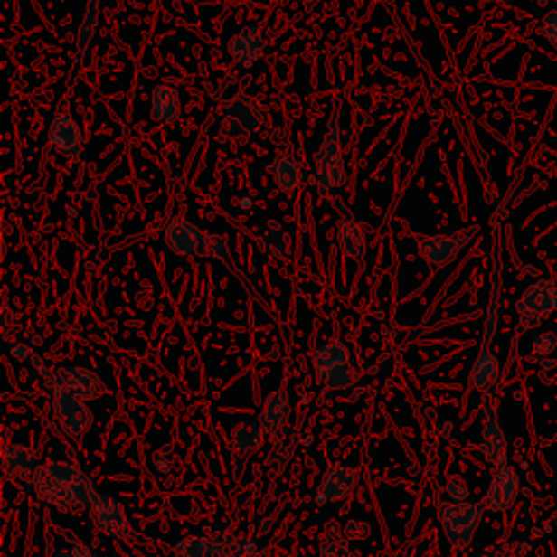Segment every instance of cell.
Instances as JSON below:
<instances>
[{
	"instance_id": "30",
	"label": "cell",
	"mask_w": 557,
	"mask_h": 557,
	"mask_svg": "<svg viewBox=\"0 0 557 557\" xmlns=\"http://www.w3.org/2000/svg\"><path fill=\"white\" fill-rule=\"evenodd\" d=\"M355 379H357V373H355V368H353V363H345V366L335 368L334 373L326 374L323 382L329 390H345L348 388V385L355 383Z\"/></svg>"
},
{
	"instance_id": "4",
	"label": "cell",
	"mask_w": 557,
	"mask_h": 557,
	"mask_svg": "<svg viewBox=\"0 0 557 557\" xmlns=\"http://www.w3.org/2000/svg\"><path fill=\"white\" fill-rule=\"evenodd\" d=\"M477 231H479L477 227H466L453 233L420 235L418 238V253L430 264V268L438 270V268L448 266L453 260H458L466 246L473 242Z\"/></svg>"
},
{
	"instance_id": "2",
	"label": "cell",
	"mask_w": 557,
	"mask_h": 557,
	"mask_svg": "<svg viewBox=\"0 0 557 557\" xmlns=\"http://www.w3.org/2000/svg\"><path fill=\"white\" fill-rule=\"evenodd\" d=\"M557 312V278H540L516 301V334H527Z\"/></svg>"
},
{
	"instance_id": "8",
	"label": "cell",
	"mask_w": 557,
	"mask_h": 557,
	"mask_svg": "<svg viewBox=\"0 0 557 557\" xmlns=\"http://www.w3.org/2000/svg\"><path fill=\"white\" fill-rule=\"evenodd\" d=\"M521 492V481H518L516 470L510 464H496L492 466V479L487 487L481 507L484 512H505L514 505Z\"/></svg>"
},
{
	"instance_id": "35",
	"label": "cell",
	"mask_w": 557,
	"mask_h": 557,
	"mask_svg": "<svg viewBox=\"0 0 557 557\" xmlns=\"http://www.w3.org/2000/svg\"><path fill=\"white\" fill-rule=\"evenodd\" d=\"M342 532H345L346 540H363L368 535V532H371V529H368L366 523L351 521V523H346L345 527H342Z\"/></svg>"
},
{
	"instance_id": "6",
	"label": "cell",
	"mask_w": 557,
	"mask_h": 557,
	"mask_svg": "<svg viewBox=\"0 0 557 557\" xmlns=\"http://www.w3.org/2000/svg\"><path fill=\"white\" fill-rule=\"evenodd\" d=\"M90 518H92L94 527L100 533L107 535L111 540H136L137 533L133 529L131 521H128L125 507L120 505V501L111 495H103L99 492L92 507H90Z\"/></svg>"
},
{
	"instance_id": "37",
	"label": "cell",
	"mask_w": 557,
	"mask_h": 557,
	"mask_svg": "<svg viewBox=\"0 0 557 557\" xmlns=\"http://www.w3.org/2000/svg\"><path fill=\"white\" fill-rule=\"evenodd\" d=\"M57 557H74V553L70 549H59L57 551Z\"/></svg>"
},
{
	"instance_id": "26",
	"label": "cell",
	"mask_w": 557,
	"mask_h": 557,
	"mask_svg": "<svg viewBox=\"0 0 557 557\" xmlns=\"http://www.w3.org/2000/svg\"><path fill=\"white\" fill-rule=\"evenodd\" d=\"M345 184H346V168L342 159L340 162L318 165V170H316V190H318L320 196H329L331 192Z\"/></svg>"
},
{
	"instance_id": "18",
	"label": "cell",
	"mask_w": 557,
	"mask_h": 557,
	"mask_svg": "<svg viewBox=\"0 0 557 557\" xmlns=\"http://www.w3.org/2000/svg\"><path fill=\"white\" fill-rule=\"evenodd\" d=\"M499 377H501V363L496 360L495 353H492L487 346H484L479 351V355L475 357L473 368H470L468 374L470 388L486 392V390H490L492 385L499 382Z\"/></svg>"
},
{
	"instance_id": "19",
	"label": "cell",
	"mask_w": 557,
	"mask_h": 557,
	"mask_svg": "<svg viewBox=\"0 0 557 557\" xmlns=\"http://www.w3.org/2000/svg\"><path fill=\"white\" fill-rule=\"evenodd\" d=\"M3 468L5 473L18 477V479H31L35 473V453L23 444H9L3 447Z\"/></svg>"
},
{
	"instance_id": "17",
	"label": "cell",
	"mask_w": 557,
	"mask_h": 557,
	"mask_svg": "<svg viewBox=\"0 0 557 557\" xmlns=\"http://www.w3.org/2000/svg\"><path fill=\"white\" fill-rule=\"evenodd\" d=\"M334 205L337 212L342 213V221H340V246L342 250H345L346 257H351V260H363V253H366V238H363L362 227L357 224L355 218H353V213L348 212L346 205H342L340 201H334Z\"/></svg>"
},
{
	"instance_id": "28",
	"label": "cell",
	"mask_w": 557,
	"mask_h": 557,
	"mask_svg": "<svg viewBox=\"0 0 557 557\" xmlns=\"http://www.w3.org/2000/svg\"><path fill=\"white\" fill-rule=\"evenodd\" d=\"M212 543L205 535H185L175 544V557H212Z\"/></svg>"
},
{
	"instance_id": "7",
	"label": "cell",
	"mask_w": 557,
	"mask_h": 557,
	"mask_svg": "<svg viewBox=\"0 0 557 557\" xmlns=\"http://www.w3.org/2000/svg\"><path fill=\"white\" fill-rule=\"evenodd\" d=\"M264 125V107L253 96H235L224 107L222 136L229 139H240L253 136Z\"/></svg>"
},
{
	"instance_id": "1",
	"label": "cell",
	"mask_w": 557,
	"mask_h": 557,
	"mask_svg": "<svg viewBox=\"0 0 557 557\" xmlns=\"http://www.w3.org/2000/svg\"><path fill=\"white\" fill-rule=\"evenodd\" d=\"M31 360H33L35 366L40 368L42 374H44L48 390H51L52 411H55V420L59 430L66 433L68 438H72V440H81L85 433L92 430L94 425L92 410H90L83 399L66 392V390L57 383L55 373H48L46 368L42 366V362L37 360V355H31Z\"/></svg>"
},
{
	"instance_id": "29",
	"label": "cell",
	"mask_w": 557,
	"mask_h": 557,
	"mask_svg": "<svg viewBox=\"0 0 557 557\" xmlns=\"http://www.w3.org/2000/svg\"><path fill=\"white\" fill-rule=\"evenodd\" d=\"M555 348H557V335L551 334V331H543V334L533 335L532 340V360L538 363V366L551 368L553 363L546 360L553 355Z\"/></svg>"
},
{
	"instance_id": "20",
	"label": "cell",
	"mask_w": 557,
	"mask_h": 557,
	"mask_svg": "<svg viewBox=\"0 0 557 557\" xmlns=\"http://www.w3.org/2000/svg\"><path fill=\"white\" fill-rule=\"evenodd\" d=\"M345 363H351V353L342 342H326L314 351V371L320 379H325L326 374L345 366Z\"/></svg>"
},
{
	"instance_id": "11",
	"label": "cell",
	"mask_w": 557,
	"mask_h": 557,
	"mask_svg": "<svg viewBox=\"0 0 557 557\" xmlns=\"http://www.w3.org/2000/svg\"><path fill=\"white\" fill-rule=\"evenodd\" d=\"M357 484H360V475L351 466H331L320 479L318 490H316L314 501L318 505H326V503L342 501L355 492Z\"/></svg>"
},
{
	"instance_id": "33",
	"label": "cell",
	"mask_w": 557,
	"mask_h": 557,
	"mask_svg": "<svg viewBox=\"0 0 557 557\" xmlns=\"http://www.w3.org/2000/svg\"><path fill=\"white\" fill-rule=\"evenodd\" d=\"M540 31H543V35L557 51V9H551V12L544 14L543 23H540Z\"/></svg>"
},
{
	"instance_id": "14",
	"label": "cell",
	"mask_w": 557,
	"mask_h": 557,
	"mask_svg": "<svg viewBox=\"0 0 557 557\" xmlns=\"http://www.w3.org/2000/svg\"><path fill=\"white\" fill-rule=\"evenodd\" d=\"M229 55H231L240 66L250 68L264 57V31L260 24H250L246 29L238 31L229 40Z\"/></svg>"
},
{
	"instance_id": "24",
	"label": "cell",
	"mask_w": 557,
	"mask_h": 557,
	"mask_svg": "<svg viewBox=\"0 0 557 557\" xmlns=\"http://www.w3.org/2000/svg\"><path fill=\"white\" fill-rule=\"evenodd\" d=\"M261 440H264V430L260 427V422L257 425L255 422H240L231 431L233 453L240 455V458L255 453L261 447Z\"/></svg>"
},
{
	"instance_id": "27",
	"label": "cell",
	"mask_w": 557,
	"mask_h": 557,
	"mask_svg": "<svg viewBox=\"0 0 557 557\" xmlns=\"http://www.w3.org/2000/svg\"><path fill=\"white\" fill-rule=\"evenodd\" d=\"M348 543L351 540H346L345 532L337 527L335 521H331L323 533V540H320V557H355V551Z\"/></svg>"
},
{
	"instance_id": "31",
	"label": "cell",
	"mask_w": 557,
	"mask_h": 557,
	"mask_svg": "<svg viewBox=\"0 0 557 557\" xmlns=\"http://www.w3.org/2000/svg\"><path fill=\"white\" fill-rule=\"evenodd\" d=\"M209 257H216V260L224 261L229 268H235L231 250H229V240L222 233H209Z\"/></svg>"
},
{
	"instance_id": "3",
	"label": "cell",
	"mask_w": 557,
	"mask_h": 557,
	"mask_svg": "<svg viewBox=\"0 0 557 557\" xmlns=\"http://www.w3.org/2000/svg\"><path fill=\"white\" fill-rule=\"evenodd\" d=\"M481 514H484L481 503H442L438 510V521L453 549H464L470 544L479 529Z\"/></svg>"
},
{
	"instance_id": "15",
	"label": "cell",
	"mask_w": 557,
	"mask_h": 557,
	"mask_svg": "<svg viewBox=\"0 0 557 557\" xmlns=\"http://www.w3.org/2000/svg\"><path fill=\"white\" fill-rule=\"evenodd\" d=\"M288 420H290V396H288L286 388L272 390L260 411V427L266 436L278 438L286 430Z\"/></svg>"
},
{
	"instance_id": "5",
	"label": "cell",
	"mask_w": 557,
	"mask_h": 557,
	"mask_svg": "<svg viewBox=\"0 0 557 557\" xmlns=\"http://www.w3.org/2000/svg\"><path fill=\"white\" fill-rule=\"evenodd\" d=\"M44 466L48 468V473L66 487L70 499V512H83L92 507L99 492H96L92 479H90L79 466L66 462V459H52V462H46Z\"/></svg>"
},
{
	"instance_id": "34",
	"label": "cell",
	"mask_w": 557,
	"mask_h": 557,
	"mask_svg": "<svg viewBox=\"0 0 557 557\" xmlns=\"http://www.w3.org/2000/svg\"><path fill=\"white\" fill-rule=\"evenodd\" d=\"M444 490H447V496L451 503H466V501H468V486H466L462 479H451L447 484V487H444Z\"/></svg>"
},
{
	"instance_id": "23",
	"label": "cell",
	"mask_w": 557,
	"mask_h": 557,
	"mask_svg": "<svg viewBox=\"0 0 557 557\" xmlns=\"http://www.w3.org/2000/svg\"><path fill=\"white\" fill-rule=\"evenodd\" d=\"M257 246H260L261 253L268 257H283L290 250L292 238L283 224H278L277 221H268L266 229L261 231L260 240H257Z\"/></svg>"
},
{
	"instance_id": "32",
	"label": "cell",
	"mask_w": 557,
	"mask_h": 557,
	"mask_svg": "<svg viewBox=\"0 0 557 557\" xmlns=\"http://www.w3.org/2000/svg\"><path fill=\"white\" fill-rule=\"evenodd\" d=\"M96 18H99V0H92V3H90L88 14H85V18H83L81 31H79V46H81V48L85 46V42H88L90 37H92Z\"/></svg>"
},
{
	"instance_id": "13",
	"label": "cell",
	"mask_w": 557,
	"mask_h": 557,
	"mask_svg": "<svg viewBox=\"0 0 557 557\" xmlns=\"http://www.w3.org/2000/svg\"><path fill=\"white\" fill-rule=\"evenodd\" d=\"M48 142L66 159H79L83 151L81 127L70 114H59L48 128Z\"/></svg>"
},
{
	"instance_id": "9",
	"label": "cell",
	"mask_w": 557,
	"mask_h": 557,
	"mask_svg": "<svg viewBox=\"0 0 557 557\" xmlns=\"http://www.w3.org/2000/svg\"><path fill=\"white\" fill-rule=\"evenodd\" d=\"M165 246L170 250L181 257H192V255H209V233L201 231L196 224L187 221H173L168 222L164 231Z\"/></svg>"
},
{
	"instance_id": "22",
	"label": "cell",
	"mask_w": 557,
	"mask_h": 557,
	"mask_svg": "<svg viewBox=\"0 0 557 557\" xmlns=\"http://www.w3.org/2000/svg\"><path fill=\"white\" fill-rule=\"evenodd\" d=\"M151 114L159 122H175L181 116V99L179 92L170 85H159L153 90Z\"/></svg>"
},
{
	"instance_id": "16",
	"label": "cell",
	"mask_w": 557,
	"mask_h": 557,
	"mask_svg": "<svg viewBox=\"0 0 557 557\" xmlns=\"http://www.w3.org/2000/svg\"><path fill=\"white\" fill-rule=\"evenodd\" d=\"M29 481H31V487H33L37 499L44 501L46 505L57 507V510H61V512H70V499H68L66 487H63L55 477L48 473V468L44 464L37 466L35 473L31 475Z\"/></svg>"
},
{
	"instance_id": "36",
	"label": "cell",
	"mask_w": 557,
	"mask_h": 557,
	"mask_svg": "<svg viewBox=\"0 0 557 557\" xmlns=\"http://www.w3.org/2000/svg\"><path fill=\"white\" fill-rule=\"evenodd\" d=\"M12 353L15 357H20V360H24V357H31V351L24 345H12Z\"/></svg>"
},
{
	"instance_id": "12",
	"label": "cell",
	"mask_w": 557,
	"mask_h": 557,
	"mask_svg": "<svg viewBox=\"0 0 557 557\" xmlns=\"http://www.w3.org/2000/svg\"><path fill=\"white\" fill-rule=\"evenodd\" d=\"M55 379H57V383L66 390V392L79 396V399H83V401L100 399V396L107 392L103 379L99 377V373L90 371V368H83V366L57 368Z\"/></svg>"
},
{
	"instance_id": "25",
	"label": "cell",
	"mask_w": 557,
	"mask_h": 557,
	"mask_svg": "<svg viewBox=\"0 0 557 557\" xmlns=\"http://www.w3.org/2000/svg\"><path fill=\"white\" fill-rule=\"evenodd\" d=\"M342 159V142H340V122H337V111L329 118L326 125L323 144H320L318 153H316V165H325L331 162H340Z\"/></svg>"
},
{
	"instance_id": "10",
	"label": "cell",
	"mask_w": 557,
	"mask_h": 557,
	"mask_svg": "<svg viewBox=\"0 0 557 557\" xmlns=\"http://www.w3.org/2000/svg\"><path fill=\"white\" fill-rule=\"evenodd\" d=\"M481 451L492 466L507 462V438L503 431L492 396L484 399V422H481Z\"/></svg>"
},
{
	"instance_id": "21",
	"label": "cell",
	"mask_w": 557,
	"mask_h": 557,
	"mask_svg": "<svg viewBox=\"0 0 557 557\" xmlns=\"http://www.w3.org/2000/svg\"><path fill=\"white\" fill-rule=\"evenodd\" d=\"M268 170H270L278 190L283 192H294L303 181L301 164H298L292 155H278V157L272 159V164L268 165Z\"/></svg>"
}]
</instances>
